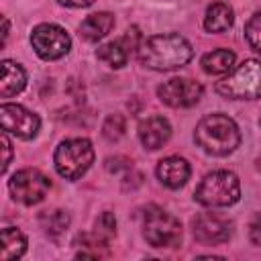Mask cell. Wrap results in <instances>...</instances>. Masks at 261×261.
Instances as JSON below:
<instances>
[{
	"mask_svg": "<svg viewBox=\"0 0 261 261\" xmlns=\"http://www.w3.org/2000/svg\"><path fill=\"white\" fill-rule=\"evenodd\" d=\"M194 55L192 45L177 33L153 35L141 41L137 49V57L141 65L155 71H171L184 67Z\"/></svg>",
	"mask_w": 261,
	"mask_h": 261,
	"instance_id": "1",
	"label": "cell"
},
{
	"mask_svg": "<svg viewBox=\"0 0 261 261\" xmlns=\"http://www.w3.org/2000/svg\"><path fill=\"white\" fill-rule=\"evenodd\" d=\"M194 141L202 151L214 157H226L230 155L239 143H241V133L239 126L232 118L226 114H208L204 116L194 130Z\"/></svg>",
	"mask_w": 261,
	"mask_h": 261,
	"instance_id": "2",
	"label": "cell"
},
{
	"mask_svg": "<svg viewBox=\"0 0 261 261\" xmlns=\"http://www.w3.org/2000/svg\"><path fill=\"white\" fill-rule=\"evenodd\" d=\"M216 92L228 100L261 98V61L245 59L216 84Z\"/></svg>",
	"mask_w": 261,
	"mask_h": 261,
	"instance_id": "3",
	"label": "cell"
},
{
	"mask_svg": "<svg viewBox=\"0 0 261 261\" xmlns=\"http://www.w3.org/2000/svg\"><path fill=\"white\" fill-rule=\"evenodd\" d=\"M241 198V181L232 171L220 169L208 173L196 188L194 200L208 208L232 206Z\"/></svg>",
	"mask_w": 261,
	"mask_h": 261,
	"instance_id": "4",
	"label": "cell"
},
{
	"mask_svg": "<svg viewBox=\"0 0 261 261\" xmlns=\"http://www.w3.org/2000/svg\"><path fill=\"white\" fill-rule=\"evenodd\" d=\"M143 237L155 249H173L181 243V224L173 214L151 204L143 210Z\"/></svg>",
	"mask_w": 261,
	"mask_h": 261,
	"instance_id": "5",
	"label": "cell"
},
{
	"mask_svg": "<svg viewBox=\"0 0 261 261\" xmlns=\"http://www.w3.org/2000/svg\"><path fill=\"white\" fill-rule=\"evenodd\" d=\"M55 169L61 177L75 181L94 163V147L88 139H67L61 141L53 155Z\"/></svg>",
	"mask_w": 261,
	"mask_h": 261,
	"instance_id": "6",
	"label": "cell"
},
{
	"mask_svg": "<svg viewBox=\"0 0 261 261\" xmlns=\"http://www.w3.org/2000/svg\"><path fill=\"white\" fill-rule=\"evenodd\" d=\"M49 188H51L49 177L33 167L20 169L8 179V190L12 194V200H16L24 206L39 204L47 196Z\"/></svg>",
	"mask_w": 261,
	"mask_h": 261,
	"instance_id": "7",
	"label": "cell"
},
{
	"mask_svg": "<svg viewBox=\"0 0 261 261\" xmlns=\"http://www.w3.org/2000/svg\"><path fill=\"white\" fill-rule=\"evenodd\" d=\"M31 45H33L35 53L41 59L53 61V59L63 57L69 51L71 39L65 33V29H61L59 24L43 22V24H37L33 29V33H31Z\"/></svg>",
	"mask_w": 261,
	"mask_h": 261,
	"instance_id": "8",
	"label": "cell"
},
{
	"mask_svg": "<svg viewBox=\"0 0 261 261\" xmlns=\"http://www.w3.org/2000/svg\"><path fill=\"white\" fill-rule=\"evenodd\" d=\"M202 92H204L202 84H198L196 80H190V77H171L157 88L159 100L171 108L194 106L202 98Z\"/></svg>",
	"mask_w": 261,
	"mask_h": 261,
	"instance_id": "9",
	"label": "cell"
},
{
	"mask_svg": "<svg viewBox=\"0 0 261 261\" xmlns=\"http://www.w3.org/2000/svg\"><path fill=\"white\" fill-rule=\"evenodd\" d=\"M0 120H2V128L8 135H14L24 141L37 137L41 126V120L35 112L27 110L20 104H8V102L0 106Z\"/></svg>",
	"mask_w": 261,
	"mask_h": 261,
	"instance_id": "10",
	"label": "cell"
},
{
	"mask_svg": "<svg viewBox=\"0 0 261 261\" xmlns=\"http://www.w3.org/2000/svg\"><path fill=\"white\" fill-rule=\"evenodd\" d=\"M194 237L202 245H220L226 243L232 234L230 220L214 214V212H202L194 218Z\"/></svg>",
	"mask_w": 261,
	"mask_h": 261,
	"instance_id": "11",
	"label": "cell"
},
{
	"mask_svg": "<svg viewBox=\"0 0 261 261\" xmlns=\"http://www.w3.org/2000/svg\"><path fill=\"white\" fill-rule=\"evenodd\" d=\"M139 45H141V33H139L137 27H130V29L124 33V37H120V39H116V41H110V43L98 47L96 57H98L100 61H104L106 65L114 67V69H120L122 65H126L130 51L139 49Z\"/></svg>",
	"mask_w": 261,
	"mask_h": 261,
	"instance_id": "12",
	"label": "cell"
},
{
	"mask_svg": "<svg viewBox=\"0 0 261 261\" xmlns=\"http://www.w3.org/2000/svg\"><path fill=\"white\" fill-rule=\"evenodd\" d=\"M171 137V124L167 122V118L155 114V116H149L147 120H143L139 124V139L143 143L145 149H161Z\"/></svg>",
	"mask_w": 261,
	"mask_h": 261,
	"instance_id": "13",
	"label": "cell"
},
{
	"mask_svg": "<svg viewBox=\"0 0 261 261\" xmlns=\"http://www.w3.org/2000/svg\"><path fill=\"white\" fill-rule=\"evenodd\" d=\"M190 173H192L190 163L184 157H177V155L165 157L157 165V177H159V181L165 188H171V190L181 188L190 179Z\"/></svg>",
	"mask_w": 261,
	"mask_h": 261,
	"instance_id": "14",
	"label": "cell"
},
{
	"mask_svg": "<svg viewBox=\"0 0 261 261\" xmlns=\"http://www.w3.org/2000/svg\"><path fill=\"white\" fill-rule=\"evenodd\" d=\"M0 96L2 98H10V96H16L18 92L24 90L27 86V73L24 69L16 63V61H10V59H4L0 63Z\"/></svg>",
	"mask_w": 261,
	"mask_h": 261,
	"instance_id": "15",
	"label": "cell"
},
{
	"mask_svg": "<svg viewBox=\"0 0 261 261\" xmlns=\"http://www.w3.org/2000/svg\"><path fill=\"white\" fill-rule=\"evenodd\" d=\"M114 29V16L110 12H94L90 16H86L80 24V35L94 43V41H100L104 39L110 31Z\"/></svg>",
	"mask_w": 261,
	"mask_h": 261,
	"instance_id": "16",
	"label": "cell"
},
{
	"mask_svg": "<svg viewBox=\"0 0 261 261\" xmlns=\"http://www.w3.org/2000/svg\"><path fill=\"white\" fill-rule=\"evenodd\" d=\"M232 22H234V12L228 4L214 2L208 6L206 16H204V29L208 33H224L232 27Z\"/></svg>",
	"mask_w": 261,
	"mask_h": 261,
	"instance_id": "17",
	"label": "cell"
},
{
	"mask_svg": "<svg viewBox=\"0 0 261 261\" xmlns=\"http://www.w3.org/2000/svg\"><path fill=\"white\" fill-rule=\"evenodd\" d=\"M24 251H27V237L14 226L2 228V232H0V259L2 261L18 259L24 255Z\"/></svg>",
	"mask_w": 261,
	"mask_h": 261,
	"instance_id": "18",
	"label": "cell"
},
{
	"mask_svg": "<svg viewBox=\"0 0 261 261\" xmlns=\"http://www.w3.org/2000/svg\"><path fill=\"white\" fill-rule=\"evenodd\" d=\"M202 69L212 75L228 73L234 67V53L230 49H214L202 57Z\"/></svg>",
	"mask_w": 261,
	"mask_h": 261,
	"instance_id": "19",
	"label": "cell"
},
{
	"mask_svg": "<svg viewBox=\"0 0 261 261\" xmlns=\"http://www.w3.org/2000/svg\"><path fill=\"white\" fill-rule=\"evenodd\" d=\"M73 245L82 247V249L75 253L77 259H84V257H94V259H96V257L106 255V249H108V241H106L104 237H100L96 230H94V232H84V234H80Z\"/></svg>",
	"mask_w": 261,
	"mask_h": 261,
	"instance_id": "20",
	"label": "cell"
},
{
	"mask_svg": "<svg viewBox=\"0 0 261 261\" xmlns=\"http://www.w3.org/2000/svg\"><path fill=\"white\" fill-rule=\"evenodd\" d=\"M39 222H41L43 230H45L49 237H59V234H63V232L67 230V226H69V214H67L65 210H61V208H57V210H47V212H43V214L39 216Z\"/></svg>",
	"mask_w": 261,
	"mask_h": 261,
	"instance_id": "21",
	"label": "cell"
},
{
	"mask_svg": "<svg viewBox=\"0 0 261 261\" xmlns=\"http://www.w3.org/2000/svg\"><path fill=\"white\" fill-rule=\"evenodd\" d=\"M124 130H126V120H124L122 114H110V116H106V120L102 124V135L108 141H112V143L114 141H120L122 135H124Z\"/></svg>",
	"mask_w": 261,
	"mask_h": 261,
	"instance_id": "22",
	"label": "cell"
},
{
	"mask_svg": "<svg viewBox=\"0 0 261 261\" xmlns=\"http://www.w3.org/2000/svg\"><path fill=\"white\" fill-rule=\"evenodd\" d=\"M245 39L249 41V45L261 53V12H255L247 24H245Z\"/></svg>",
	"mask_w": 261,
	"mask_h": 261,
	"instance_id": "23",
	"label": "cell"
},
{
	"mask_svg": "<svg viewBox=\"0 0 261 261\" xmlns=\"http://www.w3.org/2000/svg\"><path fill=\"white\" fill-rule=\"evenodd\" d=\"M96 232L100 234V237H104L106 241L110 239V237H114L116 234V218H114V214L112 212H102L98 218H96Z\"/></svg>",
	"mask_w": 261,
	"mask_h": 261,
	"instance_id": "24",
	"label": "cell"
},
{
	"mask_svg": "<svg viewBox=\"0 0 261 261\" xmlns=\"http://www.w3.org/2000/svg\"><path fill=\"white\" fill-rule=\"evenodd\" d=\"M249 239L253 245L261 247V212H257L249 222Z\"/></svg>",
	"mask_w": 261,
	"mask_h": 261,
	"instance_id": "25",
	"label": "cell"
},
{
	"mask_svg": "<svg viewBox=\"0 0 261 261\" xmlns=\"http://www.w3.org/2000/svg\"><path fill=\"white\" fill-rule=\"evenodd\" d=\"M2 151H4V159H2V173H6L8 165H10V157H12V147L8 141V133H2Z\"/></svg>",
	"mask_w": 261,
	"mask_h": 261,
	"instance_id": "26",
	"label": "cell"
},
{
	"mask_svg": "<svg viewBox=\"0 0 261 261\" xmlns=\"http://www.w3.org/2000/svg\"><path fill=\"white\" fill-rule=\"evenodd\" d=\"M133 165H130V161L128 159H124V157H110V159H106V169L108 171H120V169H130Z\"/></svg>",
	"mask_w": 261,
	"mask_h": 261,
	"instance_id": "27",
	"label": "cell"
},
{
	"mask_svg": "<svg viewBox=\"0 0 261 261\" xmlns=\"http://www.w3.org/2000/svg\"><path fill=\"white\" fill-rule=\"evenodd\" d=\"M61 4H65V6H71V8H86V6H90L94 0H59Z\"/></svg>",
	"mask_w": 261,
	"mask_h": 261,
	"instance_id": "28",
	"label": "cell"
},
{
	"mask_svg": "<svg viewBox=\"0 0 261 261\" xmlns=\"http://www.w3.org/2000/svg\"><path fill=\"white\" fill-rule=\"evenodd\" d=\"M6 39H8V18L2 16V45L6 43Z\"/></svg>",
	"mask_w": 261,
	"mask_h": 261,
	"instance_id": "29",
	"label": "cell"
}]
</instances>
